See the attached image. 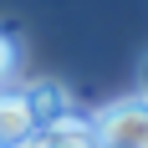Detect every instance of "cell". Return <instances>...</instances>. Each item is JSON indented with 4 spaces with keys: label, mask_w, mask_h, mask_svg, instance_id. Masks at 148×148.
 Here are the masks:
<instances>
[{
    "label": "cell",
    "mask_w": 148,
    "mask_h": 148,
    "mask_svg": "<svg viewBox=\"0 0 148 148\" xmlns=\"http://www.w3.org/2000/svg\"><path fill=\"white\" fill-rule=\"evenodd\" d=\"M102 148H148V97H123L92 118Z\"/></svg>",
    "instance_id": "obj_1"
},
{
    "label": "cell",
    "mask_w": 148,
    "mask_h": 148,
    "mask_svg": "<svg viewBox=\"0 0 148 148\" xmlns=\"http://www.w3.org/2000/svg\"><path fill=\"white\" fill-rule=\"evenodd\" d=\"M31 133H36V112L26 92H0V148H21Z\"/></svg>",
    "instance_id": "obj_2"
},
{
    "label": "cell",
    "mask_w": 148,
    "mask_h": 148,
    "mask_svg": "<svg viewBox=\"0 0 148 148\" xmlns=\"http://www.w3.org/2000/svg\"><path fill=\"white\" fill-rule=\"evenodd\" d=\"M26 102H31V112H36V128H51L56 118L72 112V102H66V92H61L56 82H36V87H26Z\"/></svg>",
    "instance_id": "obj_3"
},
{
    "label": "cell",
    "mask_w": 148,
    "mask_h": 148,
    "mask_svg": "<svg viewBox=\"0 0 148 148\" xmlns=\"http://www.w3.org/2000/svg\"><path fill=\"white\" fill-rule=\"evenodd\" d=\"M15 61H21V46L0 31V82H10V77H15Z\"/></svg>",
    "instance_id": "obj_4"
},
{
    "label": "cell",
    "mask_w": 148,
    "mask_h": 148,
    "mask_svg": "<svg viewBox=\"0 0 148 148\" xmlns=\"http://www.w3.org/2000/svg\"><path fill=\"white\" fill-rule=\"evenodd\" d=\"M138 82H143V97H148V56H143V72H138Z\"/></svg>",
    "instance_id": "obj_5"
}]
</instances>
